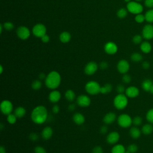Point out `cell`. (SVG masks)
<instances>
[{"mask_svg":"<svg viewBox=\"0 0 153 153\" xmlns=\"http://www.w3.org/2000/svg\"><path fill=\"white\" fill-rule=\"evenodd\" d=\"M48 111L43 105H38L35 107L31 112L30 118L36 124H42L48 119Z\"/></svg>","mask_w":153,"mask_h":153,"instance_id":"obj_1","label":"cell"},{"mask_svg":"<svg viewBox=\"0 0 153 153\" xmlns=\"http://www.w3.org/2000/svg\"><path fill=\"white\" fill-rule=\"evenodd\" d=\"M61 83V76L60 74L56 71H51L47 75L45 79V84L46 87L51 90H55L60 85Z\"/></svg>","mask_w":153,"mask_h":153,"instance_id":"obj_2","label":"cell"},{"mask_svg":"<svg viewBox=\"0 0 153 153\" xmlns=\"http://www.w3.org/2000/svg\"><path fill=\"white\" fill-rule=\"evenodd\" d=\"M128 97L124 94H118L114 99L113 103L115 108L118 110H123L128 105Z\"/></svg>","mask_w":153,"mask_h":153,"instance_id":"obj_3","label":"cell"},{"mask_svg":"<svg viewBox=\"0 0 153 153\" xmlns=\"http://www.w3.org/2000/svg\"><path fill=\"white\" fill-rule=\"evenodd\" d=\"M100 85L96 81H89L85 85L86 92L91 95H96L100 93Z\"/></svg>","mask_w":153,"mask_h":153,"instance_id":"obj_4","label":"cell"},{"mask_svg":"<svg viewBox=\"0 0 153 153\" xmlns=\"http://www.w3.org/2000/svg\"><path fill=\"white\" fill-rule=\"evenodd\" d=\"M117 123L122 128H128L133 124L132 118L127 114H122L117 117Z\"/></svg>","mask_w":153,"mask_h":153,"instance_id":"obj_5","label":"cell"},{"mask_svg":"<svg viewBox=\"0 0 153 153\" xmlns=\"http://www.w3.org/2000/svg\"><path fill=\"white\" fill-rule=\"evenodd\" d=\"M127 10L134 14H138L143 11V6L137 1H130L127 5Z\"/></svg>","mask_w":153,"mask_h":153,"instance_id":"obj_6","label":"cell"},{"mask_svg":"<svg viewBox=\"0 0 153 153\" xmlns=\"http://www.w3.org/2000/svg\"><path fill=\"white\" fill-rule=\"evenodd\" d=\"M0 109L3 114L8 115L13 111V103L9 100H4L1 103Z\"/></svg>","mask_w":153,"mask_h":153,"instance_id":"obj_7","label":"cell"},{"mask_svg":"<svg viewBox=\"0 0 153 153\" xmlns=\"http://www.w3.org/2000/svg\"><path fill=\"white\" fill-rule=\"evenodd\" d=\"M46 27L41 23H38L35 25L32 28V32L33 35L36 37L41 38L42 36L46 34Z\"/></svg>","mask_w":153,"mask_h":153,"instance_id":"obj_8","label":"cell"},{"mask_svg":"<svg viewBox=\"0 0 153 153\" xmlns=\"http://www.w3.org/2000/svg\"><path fill=\"white\" fill-rule=\"evenodd\" d=\"M142 37L146 39L149 40L153 38V26L151 24L146 25L143 26L142 32Z\"/></svg>","mask_w":153,"mask_h":153,"instance_id":"obj_9","label":"cell"},{"mask_svg":"<svg viewBox=\"0 0 153 153\" xmlns=\"http://www.w3.org/2000/svg\"><path fill=\"white\" fill-rule=\"evenodd\" d=\"M76 103L81 107H87L91 104V99L87 95L81 94L76 98Z\"/></svg>","mask_w":153,"mask_h":153,"instance_id":"obj_10","label":"cell"},{"mask_svg":"<svg viewBox=\"0 0 153 153\" xmlns=\"http://www.w3.org/2000/svg\"><path fill=\"white\" fill-rule=\"evenodd\" d=\"M98 65L95 62H90L85 66L84 72L87 75H92L97 71Z\"/></svg>","mask_w":153,"mask_h":153,"instance_id":"obj_11","label":"cell"},{"mask_svg":"<svg viewBox=\"0 0 153 153\" xmlns=\"http://www.w3.org/2000/svg\"><path fill=\"white\" fill-rule=\"evenodd\" d=\"M117 68L118 71L122 74H126L130 69V65L129 63L125 59L120 60L117 66Z\"/></svg>","mask_w":153,"mask_h":153,"instance_id":"obj_12","label":"cell"},{"mask_svg":"<svg viewBox=\"0 0 153 153\" xmlns=\"http://www.w3.org/2000/svg\"><path fill=\"white\" fill-rule=\"evenodd\" d=\"M120 137V134L117 131H112L109 133H108V134L106 136V140L107 143H108L109 144L114 145L118 142Z\"/></svg>","mask_w":153,"mask_h":153,"instance_id":"obj_13","label":"cell"},{"mask_svg":"<svg viewBox=\"0 0 153 153\" xmlns=\"http://www.w3.org/2000/svg\"><path fill=\"white\" fill-rule=\"evenodd\" d=\"M17 35L21 39H26L30 36V31L26 26H20L17 29Z\"/></svg>","mask_w":153,"mask_h":153,"instance_id":"obj_14","label":"cell"},{"mask_svg":"<svg viewBox=\"0 0 153 153\" xmlns=\"http://www.w3.org/2000/svg\"><path fill=\"white\" fill-rule=\"evenodd\" d=\"M125 94L129 98H135L139 96V90L135 86H129L126 89Z\"/></svg>","mask_w":153,"mask_h":153,"instance_id":"obj_15","label":"cell"},{"mask_svg":"<svg viewBox=\"0 0 153 153\" xmlns=\"http://www.w3.org/2000/svg\"><path fill=\"white\" fill-rule=\"evenodd\" d=\"M105 52L108 54H114L118 50L117 45L113 42H108L104 47Z\"/></svg>","mask_w":153,"mask_h":153,"instance_id":"obj_16","label":"cell"},{"mask_svg":"<svg viewBox=\"0 0 153 153\" xmlns=\"http://www.w3.org/2000/svg\"><path fill=\"white\" fill-rule=\"evenodd\" d=\"M61 98V93L59 90H53L48 95V99L50 102L53 103L58 102Z\"/></svg>","mask_w":153,"mask_h":153,"instance_id":"obj_17","label":"cell"},{"mask_svg":"<svg viewBox=\"0 0 153 153\" xmlns=\"http://www.w3.org/2000/svg\"><path fill=\"white\" fill-rule=\"evenodd\" d=\"M116 119V114L113 112H109L104 115L103 118V121L104 123L106 124H112L115 121Z\"/></svg>","mask_w":153,"mask_h":153,"instance_id":"obj_18","label":"cell"},{"mask_svg":"<svg viewBox=\"0 0 153 153\" xmlns=\"http://www.w3.org/2000/svg\"><path fill=\"white\" fill-rule=\"evenodd\" d=\"M53 134V128L50 126L45 127L41 131V136L45 140L50 139Z\"/></svg>","mask_w":153,"mask_h":153,"instance_id":"obj_19","label":"cell"},{"mask_svg":"<svg viewBox=\"0 0 153 153\" xmlns=\"http://www.w3.org/2000/svg\"><path fill=\"white\" fill-rule=\"evenodd\" d=\"M73 121L77 125H82L85 122V117L80 112H76L72 116Z\"/></svg>","mask_w":153,"mask_h":153,"instance_id":"obj_20","label":"cell"},{"mask_svg":"<svg viewBox=\"0 0 153 153\" xmlns=\"http://www.w3.org/2000/svg\"><path fill=\"white\" fill-rule=\"evenodd\" d=\"M141 133H142L141 130L138 127H137V126L131 127L129 130V134L130 136L134 139H136L140 137Z\"/></svg>","mask_w":153,"mask_h":153,"instance_id":"obj_21","label":"cell"},{"mask_svg":"<svg viewBox=\"0 0 153 153\" xmlns=\"http://www.w3.org/2000/svg\"><path fill=\"white\" fill-rule=\"evenodd\" d=\"M153 84V82L151 79H145L142 84H141V87L145 91H149L151 90V88Z\"/></svg>","mask_w":153,"mask_h":153,"instance_id":"obj_22","label":"cell"},{"mask_svg":"<svg viewBox=\"0 0 153 153\" xmlns=\"http://www.w3.org/2000/svg\"><path fill=\"white\" fill-rule=\"evenodd\" d=\"M140 50L143 53L147 54V53H149L151 51L152 46H151V44L149 42L144 41L140 44Z\"/></svg>","mask_w":153,"mask_h":153,"instance_id":"obj_23","label":"cell"},{"mask_svg":"<svg viewBox=\"0 0 153 153\" xmlns=\"http://www.w3.org/2000/svg\"><path fill=\"white\" fill-rule=\"evenodd\" d=\"M26 113V111L25 108L23 106H18L17 107L14 112V114L17 117V118H23Z\"/></svg>","mask_w":153,"mask_h":153,"instance_id":"obj_24","label":"cell"},{"mask_svg":"<svg viewBox=\"0 0 153 153\" xmlns=\"http://www.w3.org/2000/svg\"><path fill=\"white\" fill-rule=\"evenodd\" d=\"M141 131L143 134L145 135H148L152 133L153 131V126L152 124L148 123V124H144L142 127Z\"/></svg>","mask_w":153,"mask_h":153,"instance_id":"obj_25","label":"cell"},{"mask_svg":"<svg viewBox=\"0 0 153 153\" xmlns=\"http://www.w3.org/2000/svg\"><path fill=\"white\" fill-rule=\"evenodd\" d=\"M126 148L122 144H116L111 149V153H125Z\"/></svg>","mask_w":153,"mask_h":153,"instance_id":"obj_26","label":"cell"},{"mask_svg":"<svg viewBox=\"0 0 153 153\" xmlns=\"http://www.w3.org/2000/svg\"><path fill=\"white\" fill-rule=\"evenodd\" d=\"M71 38V35L69 32H63L60 33L59 39L60 41L63 43H67L68 42Z\"/></svg>","mask_w":153,"mask_h":153,"instance_id":"obj_27","label":"cell"},{"mask_svg":"<svg viewBox=\"0 0 153 153\" xmlns=\"http://www.w3.org/2000/svg\"><path fill=\"white\" fill-rule=\"evenodd\" d=\"M65 97L69 102H72L75 100L76 97V95L75 92L71 89L66 90L65 93Z\"/></svg>","mask_w":153,"mask_h":153,"instance_id":"obj_28","label":"cell"},{"mask_svg":"<svg viewBox=\"0 0 153 153\" xmlns=\"http://www.w3.org/2000/svg\"><path fill=\"white\" fill-rule=\"evenodd\" d=\"M112 90V85L109 83L104 84L100 88V93L103 94H106L111 93Z\"/></svg>","mask_w":153,"mask_h":153,"instance_id":"obj_29","label":"cell"},{"mask_svg":"<svg viewBox=\"0 0 153 153\" xmlns=\"http://www.w3.org/2000/svg\"><path fill=\"white\" fill-rule=\"evenodd\" d=\"M145 20L148 23H153V9L148 10L145 14Z\"/></svg>","mask_w":153,"mask_h":153,"instance_id":"obj_30","label":"cell"},{"mask_svg":"<svg viewBox=\"0 0 153 153\" xmlns=\"http://www.w3.org/2000/svg\"><path fill=\"white\" fill-rule=\"evenodd\" d=\"M130 58H131V60L134 62H139L142 60L143 57L140 53L136 52V53H133L131 55Z\"/></svg>","mask_w":153,"mask_h":153,"instance_id":"obj_31","label":"cell"},{"mask_svg":"<svg viewBox=\"0 0 153 153\" xmlns=\"http://www.w3.org/2000/svg\"><path fill=\"white\" fill-rule=\"evenodd\" d=\"M32 88L34 90H38L42 87V82L40 79H35L31 84Z\"/></svg>","mask_w":153,"mask_h":153,"instance_id":"obj_32","label":"cell"},{"mask_svg":"<svg viewBox=\"0 0 153 153\" xmlns=\"http://www.w3.org/2000/svg\"><path fill=\"white\" fill-rule=\"evenodd\" d=\"M17 117L14 114H10L7 115V121L10 124H14L16 123L17 121Z\"/></svg>","mask_w":153,"mask_h":153,"instance_id":"obj_33","label":"cell"},{"mask_svg":"<svg viewBox=\"0 0 153 153\" xmlns=\"http://www.w3.org/2000/svg\"><path fill=\"white\" fill-rule=\"evenodd\" d=\"M146 119L151 124H153V108L148 111L146 114Z\"/></svg>","mask_w":153,"mask_h":153,"instance_id":"obj_34","label":"cell"},{"mask_svg":"<svg viewBox=\"0 0 153 153\" xmlns=\"http://www.w3.org/2000/svg\"><path fill=\"white\" fill-rule=\"evenodd\" d=\"M117 15L120 19L125 18L127 15V11L126 9H125L124 8H120V10H118Z\"/></svg>","mask_w":153,"mask_h":153,"instance_id":"obj_35","label":"cell"},{"mask_svg":"<svg viewBox=\"0 0 153 153\" xmlns=\"http://www.w3.org/2000/svg\"><path fill=\"white\" fill-rule=\"evenodd\" d=\"M127 149L130 153H136L138 150V146L135 143H131L128 146Z\"/></svg>","mask_w":153,"mask_h":153,"instance_id":"obj_36","label":"cell"},{"mask_svg":"<svg viewBox=\"0 0 153 153\" xmlns=\"http://www.w3.org/2000/svg\"><path fill=\"white\" fill-rule=\"evenodd\" d=\"M133 124L135 126H139L142 123V118L140 116H136L133 119Z\"/></svg>","mask_w":153,"mask_h":153,"instance_id":"obj_37","label":"cell"},{"mask_svg":"<svg viewBox=\"0 0 153 153\" xmlns=\"http://www.w3.org/2000/svg\"><path fill=\"white\" fill-rule=\"evenodd\" d=\"M135 21L137 22V23H143L145 20V15L140 13V14H136V16H135Z\"/></svg>","mask_w":153,"mask_h":153,"instance_id":"obj_38","label":"cell"},{"mask_svg":"<svg viewBox=\"0 0 153 153\" xmlns=\"http://www.w3.org/2000/svg\"><path fill=\"white\" fill-rule=\"evenodd\" d=\"M142 36L140 35H136L133 37L132 41L133 42L134 44H139L140 43H142Z\"/></svg>","mask_w":153,"mask_h":153,"instance_id":"obj_39","label":"cell"},{"mask_svg":"<svg viewBox=\"0 0 153 153\" xmlns=\"http://www.w3.org/2000/svg\"><path fill=\"white\" fill-rule=\"evenodd\" d=\"M122 81L125 84H128L131 81V77L129 74H128L127 73L124 74H123V75L122 76Z\"/></svg>","mask_w":153,"mask_h":153,"instance_id":"obj_40","label":"cell"},{"mask_svg":"<svg viewBox=\"0 0 153 153\" xmlns=\"http://www.w3.org/2000/svg\"><path fill=\"white\" fill-rule=\"evenodd\" d=\"M34 153H47L45 149L41 146H36L34 148Z\"/></svg>","mask_w":153,"mask_h":153,"instance_id":"obj_41","label":"cell"},{"mask_svg":"<svg viewBox=\"0 0 153 153\" xmlns=\"http://www.w3.org/2000/svg\"><path fill=\"white\" fill-rule=\"evenodd\" d=\"M126 88L122 84H118L116 88L117 91L118 92V94H124V93H125L126 91Z\"/></svg>","mask_w":153,"mask_h":153,"instance_id":"obj_42","label":"cell"},{"mask_svg":"<svg viewBox=\"0 0 153 153\" xmlns=\"http://www.w3.org/2000/svg\"><path fill=\"white\" fill-rule=\"evenodd\" d=\"M4 27L5 28V29L7 30H11L13 29L14 27V25L13 24V23L8 22H5L4 24Z\"/></svg>","mask_w":153,"mask_h":153,"instance_id":"obj_43","label":"cell"},{"mask_svg":"<svg viewBox=\"0 0 153 153\" xmlns=\"http://www.w3.org/2000/svg\"><path fill=\"white\" fill-rule=\"evenodd\" d=\"M29 139H30V140L35 142V141H36V140L38 139L39 136H38V135L37 133H34V132H32V133H31L29 135Z\"/></svg>","mask_w":153,"mask_h":153,"instance_id":"obj_44","label":"cell"},{"mask_svg":"<svg viewBox=\"0 0 153 153\" xmlns=\"http://www.w3.org/2000/svg\"><path fill=\"white\" fill-rule=\"evenodd\" d=\"M92 153H103V148L100 146H96L92 149Z\"/></svg>","mask_w":153,"mask_h":153,"instance_id":"obj_45","label":"cell"},{"mask_svg":"<svg viewBox=\"0 0 153 153\" xmlns=\"http://www.w3.org/2000/svg\"><path fill=\"white\" fill-rule=\"evenodd\" d=\"M99 66H100V68L102 70H105V69H106L108 68V63L106 61H102L100 65H99Z\"/></svg>","mask_w":153,"mask_h":153,"instance_id":"obj_46","label":"cell"},{"mask_svg":"<svg viewBox=\"0 0 153 153\" xmlns=\"http://www.w3.org/2000/svg\"><path fill=\"white\" fill-rule=\"evenodd\" d=\"M144 4L148 8H153V0H145Z\"/></svg>","mask_w":153,"mask_h":153,"instance_id":"obj_47","label":"cell"},{"mask_svg":"<svg viewBox=\"0 0 153 153\" xmlns=\"http://www.w3.org/2000/svg\"><path fill=\"white\" fill-rule=\"evenodd\" d=\"M60 111V107L58 105H54L52 108V112L54 114H58Z\"/></svg>","mask_w":153,"mask_h":153,"instance_id":"obj_48","label":"cell"},{"mask_svg":"<svg viewBox=\"0 0 153 153\" xmlns=\"http://www.w3.org/2000/svg\"><path fill=\"white\" fill-rule=\"evenodd\" d=\"M142 67L144 69H148L150 67V63L148 61H144L142 63Z\"/></svg>","mask_w":153,"mask_h":153,"instance_id":"obj_49","label":"cell"},{"mask_svg":"<svg viewBox=\"0 0 153 153\" xmlns=\"http://www.w3.org/2000/svg\"><path fill=\"white\" fill-rule=\"evenodd\" d=\"M108 128L106 126H102L100 128V132L102 134H106L108 132Z\"/></svg>","mask_w":153,"mask_h":153,"instance_id":"obj_50","label":"cell"},{"mask_svg":"<svg viewBox=\"0 0 153 153\" xmlns=\"http://www.w3.org/2000/svg\"><path fill=\"white\" fill-rule=\"evenodd\" d=\"M41 41L43 42H44V43H47V42H48V41H49V40H50V38H49V36H48L47 35H44V36H42L41 38Z\"/></svg>","mask_w":153,"mask_h":153,"instance_id":"obj_51","label":"cell"},{"mask_svg":"<svg viewBox=\"0 0 153 153\" xmlns=\"http://www.w3.org/2000/svg\"><path fill=\"white\" fill-rule=\"evenodd\" d=\"M68 110H69L70 112L74 111L75 109V105L74 104V103H71V104L68 106Z\"/></svg>","mask_w":153,"mask_h":153,"instance_id":"obj_52","label":"cell"},{"mask_svg":"<svg viewBox=\"0 0 153 153\" xmlns=\"http://www.w3.org/2000/svg\"><path fill=\"white\" fill-rule=\"evenodd\" d=\"M46 76H47V75H45L44 73H40V74H39V75H38L39 79L40 80H42V79H44V80H45Z\"/></svg>","mask_w":153,"mask_h":153,"instance_id":"obj_53","label":"cell"},{"mask_svg":"<svg viewBox=\"0 0 153 153\" xmlns=\"http://www.w3.org/2000/svg\"><path fill=\"white\" fill-rule=\"evenodd\" d=\"M0 153H6V151H5V148L4 146H1L0 147Z\"/></svg>","mask_w":153,"mask_h":153,"instance_id":"obj_54","label":"cell"},{"mask_svg":"<svg viewBox=\"0 0 153 153\" xmlns=\"http://www.w3.org/2000/svg\"><path fill=\"white\" fill-rule=\"evenodd\" d=\"M3 70H4L3 67H2V65H1V66H0V74H2V72H3Z\"/></svg>","mask_w":153,"mask_h":153,"instance_id":"obj_55","label":"cell"},{"mask_svg":"<svg viewBox=\"0 0 153 153\" xmlns=\"http://www.w3.org/2000/svg\"><path fill=\"white\" fill-rule=\"evenodd\" d=\"M149 92H150L152 94H153V84H152V87H151V90H150Z\"/></svg>","mask_w":153,"mask_h":153,"instance_id":"obj_56","label":"cell"},{"mask_svg":"<svg viewBox=\"0 0 153 153\" xmlns=\"http://www.w3.org/2000/svg\"><path fill=\"white\" fill-rule=\"evenodd\" d=\"M3 128H4V125H3L2 123H1L0 124V129H1V130H2L3 129Z\"/></svg>","mask_w":153,"mask_h":153,"instance_id":"obj_57","label":"cell"},{"mask_svg":"<svg viewBox=\"0 0 153 153\" xmlns=\"http://www.w3.org/2000/svg\"><path fill=\"white\" fill-rule=\"evenodd\" d=\"M2 25L1 24L0 25V31H1V33H2Z\"/></svg>","mask_w":153,"mask_h":153,"instance_id":"obj_58","label":"cell"},{"mask_svg":"<svg viewBox=\"0 0 153 153\" xmlns=\"http://www.w3.org/2000/svg\"><path fill=\"white\" fill-rule=\"evenodd\" d=\"M125 2H129L131 1V0H124Z\"/></svg>","mask_w":153,"mask_h":153,"instance_id":"obj_59","label":"cell"},{"mask_svg":"<svg viewBox=\"0 0 153 153\" xmlns=\"http://www.w3.org/2000/svg\"><path fill=\"white\" fill-rule=\"evenodd\" d=\"M142 0H135V1H137V2H139V1H141Z\"/></svg>","mask_w":153,"mask_h":153,"instance_id":"obj_60","label":"cell"}]
</instances>
